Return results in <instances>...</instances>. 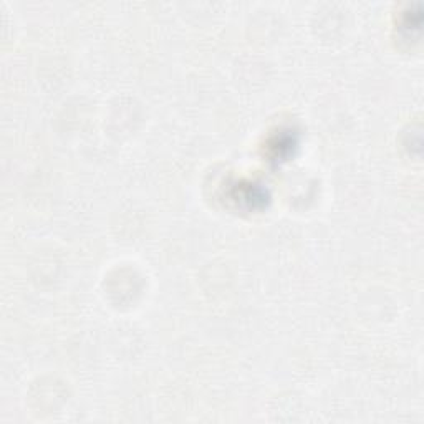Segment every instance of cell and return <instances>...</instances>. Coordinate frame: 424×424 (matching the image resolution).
Returning a JSON list of instances; mask_svg holds the SVG:
<instances>
[{
  "label": "cell",
  "instance_id": "cell-1",
  "mask_svg": "<svg viewBox=\"0 0 424 424\" xmlns=\"http://www.w3.org/2000/svg\"><path fill=\"white\" fill-rule=\"evenodd\" d=\"M239 188H237L235 191V196L234 198L237 199V203H244L247 204L249 207H259V206H264V204L267 203L268 196H267V191L261 188V186L254 184V182H247V184H237Z\"/></svg>",
  "mask_w": 424,
  "mask_h": 424
}]
</instances>
